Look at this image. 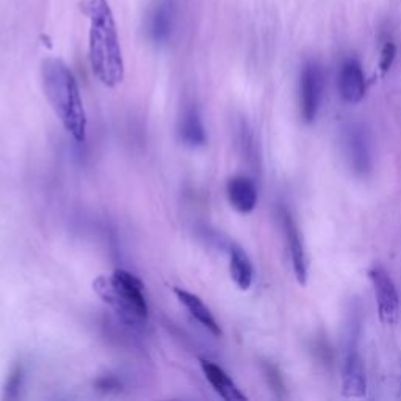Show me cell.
I'll return each mask as SVG.
<instances>
[{"label":"cell","mask_w":401,"mask_h":401,"mask_svg":"<svg viewBox=\"0 0 401 401\" xmlns=\"http://www.w3.org/2000/svg\"><path fill=\"white\" fill-rule=\"evenodd\" d=\"M90 16V65L99 82L116 88L124 80V60L116 24L107 0H88Z\"/></svg>","instance_id":"6da1fadb"},{"label":"cell","mask_w":401,"mask_h":401,"mask_svg":"<svg viewBox=\"0 0 401 401\" xmlns=\"http://www.w3.org/2000/svg\"><path fill=\"white\" fill-rule=\"evenodd\" d=\"M43 86L65 130L77 143L85 142L88 118L84 100L77 80L65 61L50 59L43 63Z\"/></svg>","instance_id":"7a4b0ae2"},{"label":"cell","mask_w":401,"mask_h":401,"mask_svg":"<svg viewBox=\"0 0 401 401\" xmlns=\"http://www.w3.org/2000/svg\"><path fill=\"white\" fill-rule=\"evenodd\" d=\"M93 289L107 305H110L121 321L129 326H144L149 318V305L144 285L126 270H114L110 276L94 279Z\"/></svg>","instance_id":"3957f363"},{"label":"cell","mask_w":401,"mask_h":401,"mask_svg":"<svg viewBox=\"0 0 401 401\" xmlns=\"http://www.w3.org/2000/svg\"><path fill=\"white\" fill-rule=\"evenodd\" d=\"M362 309L349 303L342 331V393L348 398H362L367 393V374L361 356Z\"/></svg>","instance_id":"277c9868"},{"label":"cell","mask_w":401,"mask_h":401,"mask_svg":"<svg viewBox=\"0 0 401 401\" xmlns=\"http://www.w3.org/2000/svg\"><path fill=\"white\" fill-rule=\"evenodd\" d=\"M343 154L356 177H368L373 171V139L368 127L358 121L345 124L342 130Z\"/></svg>","instance_id":"5b68a950"},{"label":"cell","mask_w":401,"mask_h":401,"mask_svg":"<svg viewBox=\"0 0 401 401\" xmlns=\"http://www.w3.org/2000/svg\"><path fill=\"white\" fill-rule=\"evenodd\" d=\"M324 71L320 63L308 61L300 77V113L305 124H314L321 108Z\"/></svg>","instance_id":"8992f818"},{"label":"cell","mask_w":401,"mask_h":401,"mask_svg":"<svg viewBox=\"0 0 401 401\" xmlns=\"http://www.w3.org/2000/svg\"><path fill=\"white\" fill-rule=\"evenodd\" d=\"M368 278H370L374 298H377L379 320L387 324V326H392L397 321L400 308V296L395 282H393L389 273L379 265H374L368 270Z\"/></svg>","instance_id":"52a82bcc"},{"label":"cell","mask_w":401,"mask_h":401,"mask_svg":"<svg viewBox=\"0 0 401 401\" xmlns=\"http://www.w3.org/2000/svg\"><path fill=\"white\" fill-rule=\"evenodd\" d=\"M279 220H281L282 232L285 237V243H287V250L290 252V260L292 266H294L296 281L298 284L305 285L308 284V276H309V264L300 227H298L294 215H292L289 212V209L284 206L279 207Z\"/></svg>","instance_id":"ba28073f"},{"label":"cell","mask_w":401,"mask_h":401,"mask_svg":"<svg viewBox=\"0 0 401 401\" xmlns=\"http://www.w3.org/2000/svg\"><path fill=\"white\" fill-rule=\"evenodd\" d=\"M337 85H339L342 100L347 102V104H359V102L365 98V74L358 60L347 59L342 63Z\"/></svg>","instance_id":"9c48e42d"},{"label":"cell","mask_w":401,"mask_h":401,"mask_svg":"<svg viewBox=\"0 0 401 401\" xmlns=\"http://www.w3.org/2000/svg\"><path fill=\"white\" fill-rule=\"evenodd\" d=\"M201 368L209 384L218 395L226 401H246V395L239 389V386L234 383L232 378L222 370L215 362L201 359Z\"/></svg>","instance_id":"30bf717a"},{"label":"cell","mask_w":401,"mask_h":401,"mask_svg":"<svg viewBox=\"0 0 401 401\" xmlns=\"http://www.w3.org/2000/svg\"><path fill=\"white\" fill-rule=\"evenodd\" d=\"M227 198L239 213H251L257 206V188L248 176H235L227 182Z\"/></svg>","instance_id":"8fae6325"},{"label":"cell","mask_w":401,"mask_h":401,"mask_svg":"<svg viewBox=\"0 0 401 401\" xmlns=\"http://www.w3.org/2000/svg\"><path fill=\"white\" fill-rule=\"evenodd\" d=\"M176 5L173 0H158L149 16V35L156 43H167L174 29Z\"/></svg>","instance_id":"7c38bea8"},{"label":"cell","mask_w":401,"mask_h":401,"mask_svg":"<svg viewBox=\"0 0 401 401\" xmlns=\"http://www.w3.org/2000/svg\"><path fill=\"white\" fill-rule=\"evenodd\" d=\"M174 294L177 296V300L181 301L182 305H186V309L190 312V315H192L196 321L201 323L202 326L206 328V329H209L213 335H221L222 334L218 321L215 320L213 314L210 312V309L207 308V305L204 304V301L201 300L198 295L190 294V292L183 290V289H179V287L174 289Z\"/></svg>","instance_id":"4fadbf2b"},{"label":"cell","mask_w":401,"mask_h":401,"mask_svg":"<svg viewBox=\"0 0 401 401\" xmlns=\"http://www.w3.org/2000/svg\"><path fill=\"white\" fill-rule=\"evenodd\" d=\"M229 271L234 279L235 285L240 290H248L252 285L254 281V266L251 259L248 257V254L241 250L239 245H232L229 250Z\"/></svg>","instance_id":"5bb4252c"},{"label":"cell","mask_w":401,"mask_h":401,"mask_svg":"<svg viewBox=\"0 0 401 401\" xmlns=\"http://www.w3.org/2000/svg\"><path fill=\"white\" fill-rule=\"evenodd\" d=\"M181 137L183 142L190 146H201L206 143V132H204V126L195 110H190L186 116H183L182 126H181Z\"/></svg>","instance_id":"9a60e30c"},{"label":"cell","mask_w":401,"mask_h":401,"mask_svg":"<svg viewBox=\"0 0 401 401\" xmlns=\"http://www.w3.org/2000/svg\"><path fill=\"white\" fill-rule=\"evenodd\" d=\"M264 370H265V378H266V381H268L271 389L275 391V393L279 398H284L285 397V384H284V379L281 377V373H279V370H278V367L270 364V362H265Z\"/></svg>","instance_id":"2e32d148"},{"label":"cell","mask_w":401,"mask_h":401,"mask_svg":"<svg viewBox=\"0 0 401 401\" xmlns=\"http://www.w3.org/2000/svg\"><path fill=\"white\" fill-rule=\"evenodd\" d=\"M22 378H24V368L21 365L13 368V372L10 373V377L6 379L5 384V398L13 400L19 395V391H21L22 386Z\"/></svg>","instance_id":"e0dca14e"},{"label":"cell","mask_w":401,"mask_h":401,"mask_svg":"<svg viewBox=\"0 0 401 401\" xmlns=\"http://www.w3.org/2000/svg\"><path fill=\"white\" fill-rule=\"evenodd\" d=\"M397 59V46L395 43L392 41H387L383 50H381V59H379V69H381V74H387L391 71V68L393 65V61Z\"/></svg>","instance_id":"ac0fdd59"},{"label":"cell","mask_w":401,"mask_h":401,"mask_svg":"<svg viewBox=\"0 0 401 401\" xmlns=\"http://www.w3.org/2000/svg\"><path fill=\"white\" fill-rule=\"evenodd\" d=\"M98 387H99V389L104 391V392H110L112 389H118V381L110 378V377L100 378L98 381Z\"/></svg>","instance_id":"d6986e66"}]
</instances>
